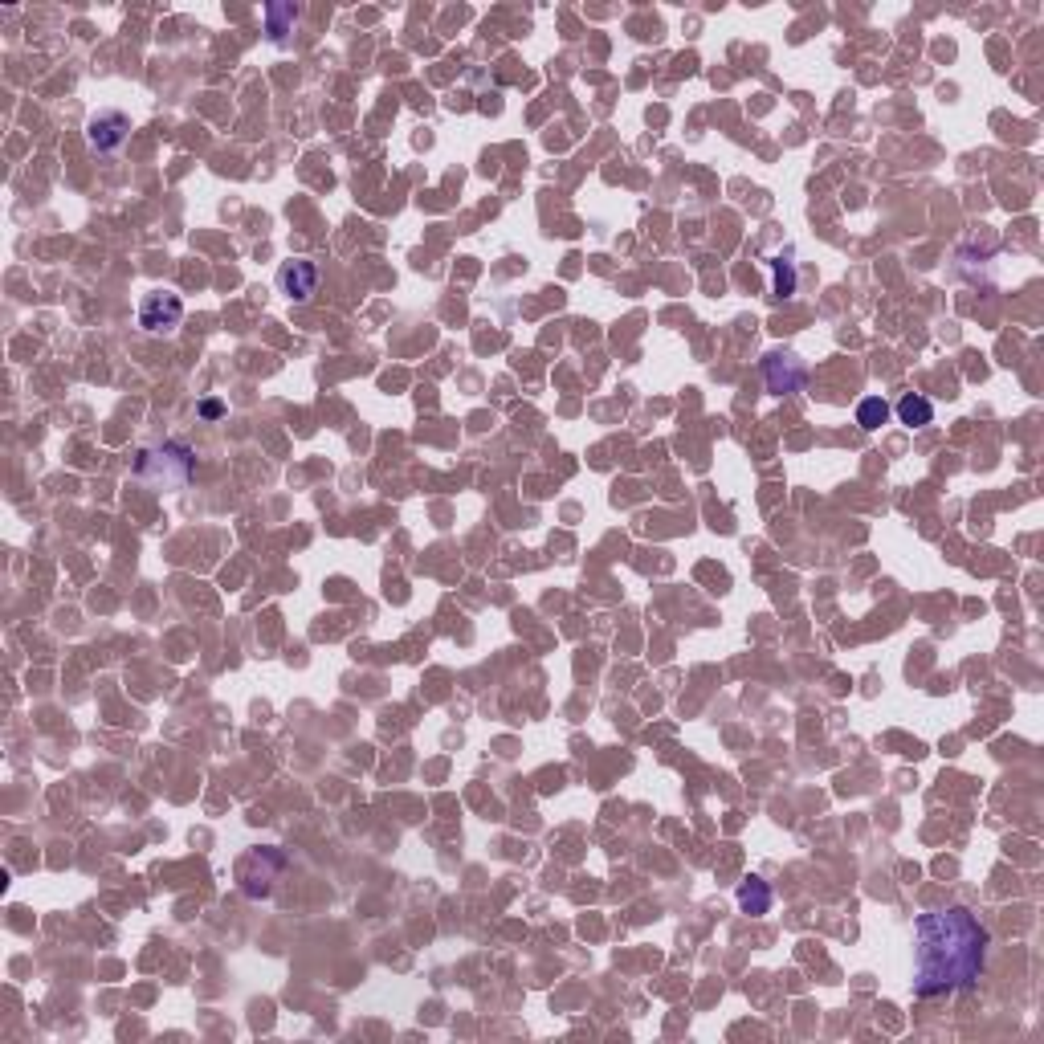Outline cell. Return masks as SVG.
Returning <instances> with one entry per match:
<instances>
[{"label": "cell", "instance_id": "6da1fadb", "mask_svg": "<svg viewBox=\"0 0 1044 1044\" xmlns=\"http://www.w3.org/2000/svg\"><path fill=\"white\" fill-rule=\"evenodd\" d=\"M987 947H991L987 926L963 906L918 914V922H914V996L934 1000V996H951V991L975 987V979L983 975V963H987Z\"/></svg>", "mask_w": 1044, "mask_h": 1044}, {"label": "cell", "instance_id": "7a4b0ae2", "mask_svg": "<svg viewBox=\"0 0 1044 1044\" xmlns=\"http://www.w3.org/2000/svg\"><path fill=\"white\" fill-rule=\"evenodd\" d=\"M192 449L172 441V445H160V449H143L139 461H135V478L139 482H151V486H184L192 478Z\"/></svg>", "mask_w": 1044, "mask_h": 1044}, {"label": "cell", "instance_id": "3957f363", "mask_svg": "<svg viewBox=\"0 0 1044 1044\" xmlns=\"http://www.w3.org/2000/svg\"><path fill=\"white\" fill-rule=\"evenodd\" d=\"M763 380L775 396H792L808 384V368H804V359H796L788 351H771V355H763Z\"/></svg>", "mask_w": 1044, "mask_h": 1044}, {"label": "cell", "instance_id": "277c9868", "mask_svg": "<svg viewBox=\"0 0 1044 1044\" xmlns=\"http://www.w3.org/2000/svg\"><path fill=\"white\" fill-rule=\"evenodd\" d=\"M180 319H184V302H180L176 294L155 290V294H147V298L139 302V327H143V331H151V335L176 331V327H180Z\"/></svg>", "mask_w": 1044, "mask_h": 1044}, {"label": "cell", "instance_id": "5b68a950", "mask_svg": "<svg viewBox=\"0 0 1044 1044\" xmlns=\"http://www.w3.org/2000/svg\"><path fill=\"white\" fill-rule=\"evenodd\" d=\"M127 131H131V119H127L123 111H102V115H94V119L86 123V143H90V151L107 155V151L123 147Z\"/></svg>", "mask_w": 1044, "mask_h": 1044}, {"label": "cell", "instance_id": "8992f818", "mask_svg": "<svg viewBox=\"0 0 1044 1044\" xmlns=\"http://www.w3.org/2000/svg\"><path fill=\"white\" fill-rule=\"evenodd\" d=\"M278 290L290 298V302H310L319 294V266L315 261H286L278 270Z\"/></svg>", "mask_w": 1044, "mask_h": 1044}, {"label": "cell", "instance_id": "52a82bcc", "mask_svg": "<svg viewBox=\"0 0 1044 1044\" xmlns=\"http://www.w3.org/2000/svg\"><path fill=\"white\" fill-rule=\"evenodd\" d=\"M898 421L910 425V429H926V425L934 421V404H930L926 396H918V392H906V396L898 400Z\"/></svg>", "mask_w": 1044, "mask_h": 1044}, {"label": "cell", "instance_id": "ba28073f", "mask_svg": "<svg viewBox=\"0 0 1044 1044\" xmlns=\"http://www.w3.org/2000/svg\"><path fill=\"white\" fill-rule=\"evenodd\" d=\"M739 906L743 914H767L771 910V885L763 877H751L739 885Z\"/></svg>", "mask_w": 1044, "mask_h": 1044}, {"label": "cell", "instance_id": "9c48e42d", "mask_svg": "<svg viewBox=\"0 0 1044 1044\" xmlns=\"http://www.w3.org/2000/svg\"><path fill=\"white\" fill-rule=\"evenodd\" d=\"M885 421H890V404H885L881 396H865V400L857 404V425H861V429L873 433V429H881Z\"/></svg>", "mask_w": 1044, "mask_h": 1044}, {"label": "cell", "instance_id": "30bf717a", "mask_svg": "<svg viewBox=\"0 0 1044 1044\" xmlns=\"http://www.w3.org/2000/svg\"><path fill=\"white\" fill-rule=\"evenodd\" d=\"M771 270H775V298H792V294H796V266H792V257H775Z\"/></svg>", "mask_w": 1044, "mask_h": 1044}, {"label": "cell", "instance_id": "8fae6325", "mask_svg": "<svg viewBox=\"0 0 1044 1044\" xmlns=\"http://www.w3.org/2000/svg\"><path fill=\"white\" fill-rule=\"evenodd\" d=\"M294 17H298V9H294V5H270V9H266L270 37H274V41H282V37H286V25H290Z\"/></svg>", "mask_w": 1044, "mask_h": 1044}, {"label": "cell", "instance_id": "7c38bea8", "mask_svg": "<svg viewBox=\"0 0 1044 1044\" xmlns=\"http://www.w3.org/2000/svg\"><path fill=\"white\" fill-rule=\"evenodd\" d=\"M221 412H225V404H221V400H204V404H200V416H204V421H217Z\"/></svg>", "mask_w": 1044, "mask_h": 1044}]
</instances>
